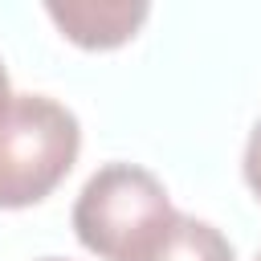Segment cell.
<instances>
[{
	"instance_id": "obj_1",
	"label": "cell",
	"mask_w": 261,
	"mask_h": 261,
	"mask_svg": "<svg viewBox=\"0 0 261 261\" xmlns=\"http://www.w3.org/2000/svg\"><path fill=\"white\" fill-rule=\"evenodd\" d=\"M82 126L49 94H12L0 110V208L45 200L73 167Z\"/></svg>"
},
{
	"instance_id": "obj_2",
	"label": "cell",
	"mask_w": 261,
	"mask_h": 261,
	"mask_svg": "<svg viewBox=\"0 0 261 261\" xmlns=\"http://www.w3.org/2000/svg\"><path fill=\"white\" fill-rule=\"evenodd\" d=\"M171 216L167 188L139 163L98 167L73 200L77 241L106 261H135Z\"/></svg>"
},
{
	"instance_id": "obj_3",
	"label": "cell",
	"mask_w": 261,
	"mask_h": 261,
	"mask_svg": "<svg viewBox=\"0 0 261 261\" xmlns=\"http://www.w3.org/2000/svg\"><path fill=\"white\" fill-rule=\"evenodd\" d=\"M49 20L82 49H114L147 20V0H49Z\"/></svg>"
},
{
	"instance_id": "obj_4",
	"label": "cell",
	"mask_w": 261,
	"mask_h": 261,
	"mask_svg": "<svg viewBox=\"0 0 261 261\" xmlns=\"http://www.w3.org/2000/svg\"><path fill=\"white\" fill-rule=\"evenodd\" d=\"M135 261H232V245L216 224L175 212Z\"/></svg>"
},
{
	"instance_id": "obj_5",
	"label": "cell",
	"mask_w": 261,
	"mask_h": 261,
	"mask_svg": "<svg viewBox=\"0 0 261 261\" xmlns=\"http://www.w3.org/2000/svg\"><path fill=\"white\" fill-rule=\"evenodd\" d=\"M241 171H245V184L253 188V196L261 200V118L253 122V130H249V143H245V163H241Z\"/></svg>"
},
{
	"instance_id": "obj_6",
	"label": "cell",
	"mask_w": 261,
	"mask_h": 261,
	"mask_svg": "<svg viewBox=\"0 0 261 261\" xmlns=\"http://www.w3.org/2000/svg\"><path fill=\"white\" fill-rule=\"evenodd\" d=\"M8 98H12V90H8V73H4V61H0V110L8 106Z\"/></svg>"
},
{
	"instance_id": "obj_7",
	"label": "cell",
	"mask_w": 261,
	"mask_h": 261,
	"mask_svg": "<svg viewBox=\"0 0 261 261\" xmlns=\"http://www.w3.org/2000/svg\"><path fill=\"white\" fill-rule=\"evenodd\" d=\"M41 261H65V257H41Z\"/></svg>"
},
{
	"instance_id": "obj_8",
	"label": "cell",
	"mask_w": 261,
	"mask_h": 261,
	"mask_svg": "<svg viewBox=\"0 0 261 261\" xmlns=\"http://www.w3.org/2000/svg\"><path fill=\"white\" fill-rule=\"evenodd\" d=\"M257 261H261V253H257Z\"/></svg>"
}]
</instances>
